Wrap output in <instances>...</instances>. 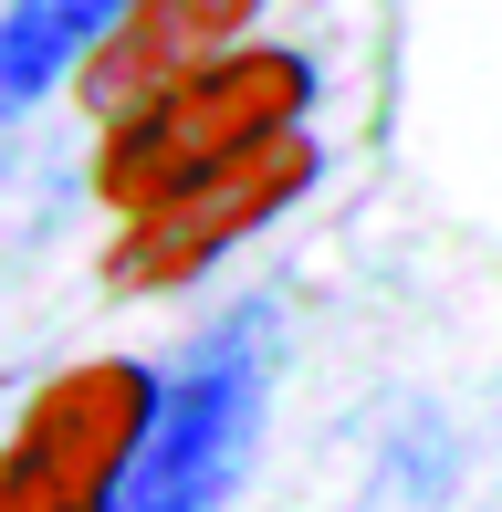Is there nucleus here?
<instances>
[{
    "label": "nucleus",
    "mask_w": 502,
    "mask_h": 512,
    "mask_svg": "<svg viewBox=\"0 0 502 512\" xmlns=\"http://www.w3.org/2000/svg\"><path fill=\"white\" fill-rule=\"evenodd\" d=\"M157 418L147 366H74L32 398V418L0 450V512H116L136 450Z\"/></svg>",
    "instance_id": "7ed1b4c3"
},
{
    "label": "nucleus",
    "mask_w": 502,
    "mask_h": 512,
    "mask_svg": "<svg viewBox=\"0 0 502 512\" xmlns=\"http://www.w3.org/2000/svg\"><path fill=\"white\" fill-rule=\"evenodd\" d=\"M450 481H461V439H450V418L440 408H408L398 429L377 439V460H367V481H356L346 512H440Z\"/></svg>",
    "instance_id": "0eeeda50"
},
{
    "label": "nucleus",
    "mask_w": 502,
    "mask_h": 512,
    "mask_svg": "<svg viewBox=\"0 0 502 512\" xmlns=\"http://www.w3.org/2000/svg\"><path fill=\"white\" fill-rule=\"evenodd\" d=\"M314 115V53H283V42H251V53H220V63H189L168 74L157 95H136L105 115V157H95V189L126 209H157L168 189L231 168V157L272 147Z\"/></svg>",
    "instance_id": "f257e3e1"
},
{
    "label": "nucleus",
    "mask_w": 502,
    "mask_h": 512,
    "mask_svg": "<svg viewBox=\"0 0 502 512\" xmlns=\"http://www.w3.org/2000/svg\"><path fill=\"white\" fill-rule=\"evenodd\" d=\"M262 398H272V304H251V314H220L157 377V418L116 512H220V492L241 481L251 439H262Z\"/></svg>",
    "instance_id": "f03ea898"
},
{
    "label": "nucleus",
    "mask_w": 502,
    "mask_h": 512,
    "mask_svg": "<svg viewBox=\"0 0 502 512\" xmlns=\"http://www.w3.org/2000/svg\"><path fill=\"white\" fill-rule=\"evenodd\" d=\"M126 11L136 0H0V115H32L53 84H74Z\"/></svg>",
    "instance_id": "423d86ee"
},
{
    "label": "nucleus",
    "mask_w": 502,
    "mask_h": 512,
    "mask_svg": "<svg viewBox=\"0 0 502 512\" xmlns=\"http://www.w3.org/2000/svg\"><path fill=\"white\" fill-rule=\"evenodd\" d=\"M314 189V136H272V147L231 157V168L189 178V189H168L157 209H136L126 241H116V283L126 293H157V283H189L199 262H220L231 241H251L262 220H283L293 199Z\"/></svg>",
    "instance_id": "20e7f679"
},
{
    "label": "nucleus",
    "mask_w": 502,
    "mask_h": 512,
    "mask_svg": "<svg viewBox=\"0 0 502 512\" xmlns=\"http://www.w3.org/2000/svg\"><path fill=\"white\" fill-rule=\"evenodd\" d=\"M251 21H262V0H136V11L116 21V42L84 63V84H95L105 115H116V105H136V95H157L168 74H189V63L241 53Z\"/></svg>",
    "instance_id": "39448f33"
}]
</instances>
